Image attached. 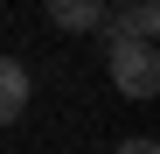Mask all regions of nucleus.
Masks as SVG:
<instances>
[{
	"instance_id": "f257e3e1",
	"label": "nucleus",
	"mask_w": 160,
	"mask_h": 154,
	"mask_svg": "<svg viewBox=\"0 0 160 154\" xmlns=\"http://www.w3.org/2000/svg\"><path fill=\"white\" fill-rule=\"evenodd\" d=\"M104 70H112V84L125 98H153L160 91V49L139 42V35H112L104 28Z\"/></svg>"
},
{
	"instance_id": "f03ea898",
	"label": "nucleus",
	"mask_w": 160,
	"mask_h": 154,
	"mask_svg": "<svg viewBox=\"0 0 160 154\" xmlns=\"http://www.w3.org/2000/svg\"><path fill=\"white\" fill-rule=\"evenodd\" d=\"M104 0H49V21H56L63 35H91V28H104Z\"/></svg>"
},
{
	"instance_id": "7ed1b4c3",
	"label": "nucleus",
	"mask_w": 160,
	"mask_h": 154,
	"mask_svg": "<svg viewBox=\"0 0 160 154\" xmlns=\"http://www.w3.org/2000/svg\"><path fill=\"white\" fill-rule=\"evenodd\" d=\"M104 28H112V35H139V42H153V35H160V0H125L118 14H104Z\"/></svg>"
},
{
	"instance_id": "20e7f679",
	"label": "nucleus",
	"mask_w": 160,
	"mask_h": 154,
	"mask_svg": "<svg viewBox=\"0 0 160 154\" xmlns=\"http://www.w3.org/2000/svg\"><path fill=\"white\" fill-rule=\"evenodd\" d=\"M21 112H28V70L14 56H0V126H14Z\"/></svg>"
},
{
	"instance_id": "39448f33",
	"label": "nucleus",
	"mask_w": 160,
	"mask_h": 154,
	"mask_svg": "<svg viewBox=\"0 0 160 154\" xmlns=\"http://www.w3.org/2000/svg\"><path fill=\"white\" fill-rule=\"evenodd\" d=\"M112 154H160V140H153V133H132V140H118Z\"/></svg>"
}]
</instances>
